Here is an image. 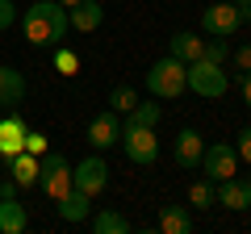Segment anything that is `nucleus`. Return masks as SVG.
<instances>
[{"label": "nucleus", "mask_w": 251, "mask_h": 234, "mask_svg": "<svg viewBox=\"0 0 251 234\" xmlns=\"http://www.w3.org/2000/svg\"><path fill=\"white\" fill-rule=\"evenodd\" d=\"M21 29H25V38L38 50H50V46H63L72 21H67V9L59 0H38V4H29L21 13Z\"/></svg>", "instance_id": "nucleus-1"}, {"label": "nucleus", "mask_w": 251, "mask_h": 234, "mask_svg": "<svg viewBox=\"0 0 251 234\" xmlns=\"http://www.w3.org/2000/svg\"><path fill=\"white\" fill-rule=\"evenodd\" d=\"M184 84H188V92H197V96H205V100H218L230 88V75H226L222 63H214V59L201 54V59L184 63Z\"/></svg>", "instance_id": "nucleus-2"}, {"label": "nucleus", "mask_w": 251, "mask_h": 234, "mask_svg": "<svg viewBox=\"0 0 251 234\" xmlns=\"http://www.w3.org/2000/svg\"><path fill=\"white\" fill-rule=\"evenodd\" d=\"M117 146L126 151V159L138 163V167H151L159 159V138H155V126H138V121H126Z\"/></svg>", "instance_id": "nucleus-3"}, {"label": "nucleus", "mask_w": 251, "mask_h": 234, "mask_svg": "<svg viewBox=\"0 0 251 234\" xmlns=\"http://www.w3.org/2000/svg\"><path fill=\"white\" fill-rule=\"evenodd\" d=\"M188 84H184V63L180 59H159V63H151L147 67V92H151L155 100H176L180 92H184Z\"/></svg>", "instance_id": "nucleus-4"}, {"label": "nucleus", "mask_w": 251, "mask_h": 234, "mask_svg": "<svg viewBox=\"0 0 251 234\" xmlns=\"http://www.w3.org/2000/svg\"><path fill=\"white\" fill-rule=\"evenodd\" d=\"M38 188H42V197L59 201L63 192L72 188V163L63 159V155H50V151H46L42 159H38Z\"/></svg>", "instance_id": "nucleus-5"}, {"label": "nucleus", "mask_w": 251, "mask_h": 234, "mask_svg": "<svg viewBox=\"0 0 251 234\" xmlns=\"http://www.w3.org/2000/svg\"><path fill=\"white\" fill-rule=\"evenodd\" d=\"M72 184L80 192H88V197H100V192L109 188V163L100 159V151L97 155H88V159H80L72 167Z\"/></svg>", "instance_id": "nucleus-6"}, {"label": "nucleus", "mask_w": 251, "mask_h": 234, "mask_svg": "<svg viewBox=\"0 0 251 234\" xmlns=\"http://www.w3.org/2000/svg\"><path fill=\"white\" fill-rule=\"evenodd\" d=\"M201 167H205V176H209L214 184L239 176V155H234V142H214V146H205Z\"/></svg>", "instance_id": "nucleus-7"}, {"label": "nucleus", "mask_w": 251, "mask_h": 234, "mask_svg": "<svg viewBox=\"0 0 251 234\" xmlns=\"http://www.w3.org/2000/svg\"><path fill=\"white\" fill-rule=\"evenodd\" d=\"M239 25H243V13H239L234 0H230V4H209V9L201 13V29L214 34V38H234Z\"/></svg>", "instance_id": "nucleus-8"}, {"label": "nucleus", "mask_w": 251, "mask_h": 234, "mask_svg": "<svg viewBox=\"0 0 251 234\" xmlns=\"http://www.w3.org/2000/svg\"><path fill=\"white\" fill-rule=\"evenodd\" d=\"M117 138H122V121H117L113 109H105V113H97L88 121V146L92 151H109V146H117Z\"/></svg>", "instance_id": "nucleus-9"}, {"label": "nucleus", "mask_w": 251, "mask_h": 234, "mask_svg": "<svg viewBox=\"0 0 251 234\" xmlns=\"http://www.w3.org/2000/svg\"><path fill=\"white\" fill-rule=\"evenodd\" d=\"M214 197L222 209H234V213H247L251 209V184L239 180V176H230V180H218L214 184Z\"/></svg>", "instance_id": "nucleus-10"}, {"label": "nucleus", "mask_w": 251, "mask_h": 234, "mask_svg": "<svg viewBox=\"0 0 251 234\" xmlns=\"http://www.w3.org/2000/svg\"><path fill=\"white\" fill-rule=\"evenodd\" d=\"M201 155H205V138H201L193 126H184V130L176 134V167L197 171V167H201Z\"/></svg>", "instance_id": "nucleus-11"}, {"label": "nucleus", "mask_w": 251, "mask_h": 234, "mask_svg": "<svg viewBox=\"0 0 251 234\" xmlns=\"http://www.w3.org/2000/svg\"><path fill=\"white\" fill-rule=\"evenodd\" d=\"M54 209H59L63 222H75V226H80V222H88V217H92V197H88V192H80V188L72 184V188L54 201Z\"/></svg>", "instance_id": "nucleus-12"}, {"label": "nucleus", "mask_w": 251, "mask_h": 234, "mask_svg": "<svg viewBox=\"0 0 251 234\" xmlns=\"http://www.w3.org/2000/svg\"><path fill=\"white\" fill-rule=\"evenodd\" d=\"M67 21H72L75 34H97L100 21H105V4H97V0H80V4L67 9Z\"/></svg>", "instance_id": "nucleus-13"}, {"label": "nucleus", "mask_w": 251, "mask_h": 234, "mask_svg": "<svg viewBox=\"0 0 251 234\" xmlns=\"http://www.w3.org/2000/svg\"><path fill=\"white\" fill-rule=\"evenodd\" d=\"M168 54H172V59H180V63H193V59L205 54V38L193 34V29H180V34L168 42Z\"/></svg>", "instance_id": "nucleus-14"}, {"label": "nucleus", "mask_w": 251, "mask_h": 234, "mask_svg": "<svg viewBox=\"0 0 251 234\" xmlns=\"http://www.w3.org/2000/svg\"><path fill=\"white\" fill-rule=\"evenodd\" d=\"M21 142H25V121L17 113H9L0 121V159H13L21 151Z\"/></svg>", "instance_id": "nucleus-15"}, {"label": "nucleus", "mask_w": 251, "mask_h": 234, "mask_svg": "<svg viewBox=\"0 0 251 234\" xmlns=\"http://www.w3.org/2000/svg\"><path fill=\"white\" fill-rule=\"evenodd\" d=\"M29 226V213L17 197H0V234H21Z\"/></svg>", "instance_id": "nucleus-16"}, {"label": "nucleus", "mask_w": 251, "mask_h": 234, "mask_svg": "<svg viewBox=\"0 0 251 234\" xmlns=\"http://www.w3.org/2000/svg\"><path fill=\"white\" fill-rule=\"evenodd\" d=\"M38 159H42V155H29V151H17L13 159H4L9 163V176L21 184V188H34L38 184Z\"/></svg>", "instance_id": "nucleus-17"}, {"label": "nucleus", "mask_w": 251, "mask_h": 234, "mask_svg": "<svg viewBox=\"0 0 251 234\" xmlns=\"http://www.w3.org/2000/svg\"><path fill=\"white\" fill-rule=\"evenodd\" d=\"M25 96V75L17 67H4L0 63V105H17Z\"/></svg>", "instance_id": "nucleus-18"}, {"label": "nucleus", "mask_w": 251, "mask_h": 234, "mask_svg": "<svg viewBox=\"0 0 251 234\" xmlns=\"http://www.w3.org/2000/svg\"><path fill=\"white\" fill-rule=\"evenodd\" d=\"M159 230H163V234H188V230H193L188 209H184V205H163V209H159Z\"/></svg>", "instance_id": "nucleus-19"}, {"label": "nucleus", "mask_w": 251, "mask_h": 234, "mask_svg": "<svg viewBox=\"0 0 251 234\" xmlns=\"http://www.w3.org/2000/svg\"><path fill=\"white\" fill-rule=\"evenodd\" d=\"M88 222H92L97 234H130V217H122L117 209H100V213H92Z\"/></svg>", "instance_id": "nucleus-20"}, {"label": "nucleus", "mask_w": 251, "mask_h": 234, "mask_svg": "<svg viewBox=\"0 0 251 234\" xmlns=\"http://www.w3.org/2000/svg\"><path fill=\"white\" fill-rule=\"evenodd\" d=\"M188 205H197V209L218 205V197H214V180H209V176H201V180L188 184Z\"/></svg>", "instance_id": "nucleus-21"}, {"label": "nucleus", "mask_w": 251, "mask_h": 234, "mask_svg": "<svg viewBox=\"0 0 251 234\" xmlns=\"http://www.w3.org/2000/svg\"><path fill=\"white\" fill-rule=\"evenodd\" d=\"M50 63H54L59 75H75V71H80V54L67 50V46H50Z\"/></svg>", "instance_id": "nucleus-22"}, {"label": "nucleus", "mask_w": 251, "mask_h": 234, "mask_svg": "<svg viewBox=\"0 0 251 234\" xmlns=\"http://www.w3.org/2000/svg\"><path fill=\"white\" fill-rule=\"evenodd\" d=\"M138 100H143V96H138V92L130 88V84H117V88L109 92V109H113V113H130V109H134Z\"/></svg>", "instance_id": "nucleus-23"}, {"label": "nucleus", "mask_w": 251, "mask_h": 234, "mask_svg": "<svg viewBox=\"0 0 251 234\" xmlns=\"http://www.w3.org/2000/svg\"><path fill=\"white\" fill-rule=\"evenodd\" d=\"M130 121H138V126H159V117H163V109L159 105H151V100H138L134 109H130Z\"/></svg>", "instance_id": "nucleus-24"}, {"label": "nucleus", "mask_w": 251, "mask_h": 234, "mask_svg": "<svg viewBox=\"0 0 251 234\" xmlns=\"http://www.w3.org/2000/svg\"><path fill=\"white\" fill-rule=\"evenodd\" d=\"M205 59H214V63L226 67V59H230V38H214V34H209V42H205Z\"/></svg>", "instance_id": "nucleus-25"}, {"label": "nucleus", "mask_w": 251, "mask_h": 234, "mask_svg": "<svg viewBox=\"0 0 251 234\" xmlns=\"http://www.w3.org/2000/svg\"><path fill=\"white\" fill-rule=\"evenodd\" d=\"M21 151H29V155H46V134H42V130H29V126H25V142H21Z\"/></svg>", "instance_id": "nucleus-26"}, {"label": "nucleus", "mask_w": 251, "mask_h": 234, "mask_svg": "<svg viewBox=\"0 0 251 234\" xmlns=\"http://www.w3.org/2000/svg\"><path fill=\"white\" fill-rule=\"evenodd\" d=\"M234 155H239L243 163H251V126L239 130V138H234Z\"/></svg>", "instance_id": "nucleus-27"}, {"label": "nucleus", "mask_w": 251, "mask_h": 234, "mask_svg": "<svg viewBox=\"0 0 251 234\" xmlns=\"http://www.w3.org/2000/svg\"><path fill=\"white\" fill-rule=\"evenodd\" d=\"M230 63L239 67V71H251V46H234V50H230Z\"/></svg>", "instance_id": "nucleus-28"}, {"label": "nucleus", "mask_w": 251, "mask_h": 234, "mask_svg": "<svg viewBox=\"0 0 251 234\" xmlns=\"http://www.w3.org/2000/svg\"><path fill=\"white\" fill-rule=\"evenodd\" d=\"M13 21H17V9H13V0H0V34H4V29H13Z\"/></svg>", "instance_id": "nucleus-29"}, {"label": "nucleus", "mask_w": 251, "mask_h": 234, "mask_svg": "<svg viewBox=\"0 0 251 234\" xmlns=\"http://www.w3.org/2000/svg\"><path fill=\"white\" fill-rule=\"evenodd\" d=\"M239 88H243V105L251 109V71H243V80H239Z\"/></svg>", "instance_id": "nucleus-30"}, {"label": "nucleus", "mask_w": 251, "mask_h": 234, "mask_svg": "<svg viewBox=\"0 0 251 234\" xmlns=\"http://www.w3.org/2000/svg\"><path fill=\"white\" fill-rule=\"evenodd\" d=\"M239 4V13H243V21H251V0H234Z\"/></svg>", "instance_id": "nucleus-31"}, {"label": "nucleus", "mask_w": 251, "mask_h": 234, "mask_svg": "<svg viewBox=\"0 0 251 234\" xmlns=\"http://www.w3.org/2000/svg\"><path fill=\"white\" fill-rule=\"evenodd\" d=\"M59 4H63V9H72V4H80V0H59Z\"/></svg>", "instance_id": "nucleus-32"}, {"label": "nucleus", "mask_w": 251, "mask_h": 234, "mask_svg": "<svg viewBox=\"0 0 251 234\" xmlns=\"http://www.w3.org/2000/svg\"><path fill=\"white\" fill-rule=\"evenodd\" d=\"M247 184H251V171H247Z\"/></svg>", "instance_id": "nucleus-33"}]
</instances>
